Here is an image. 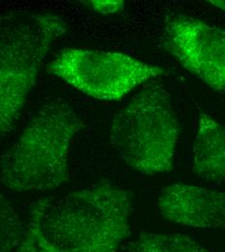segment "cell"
I'll list each match as a JSON object with an SVG mask.
<instances>
[{
    "mask_svg": "<svg viewBox=\"0 0 225 252\" xmlns=\"http://www.w3.org/2000/svg\"><path fill=\"white\" fill-rule=\"evenodd\" d=\"M67 32L55 15L32 16L1 33L0 124L6 136L18 123L54 42Z\"/></svg>",
    "mask_w": 225,
    "mask_h": 252,
    "instance_id": "obj_4",
    "label": "cell"
},
{
    "mask_svg": "<svg viewBox=\"0 0 225 252\" xmlns=\"http://www.w3.org/2000/svg\"><path fill=\"white\" fill-rule=\"evenodd\" d=\"M208 3H211L216 8L225 11V0H210L208 1Z\"/></svg>",
    "mask_w": 225,
    "mask_h": 252,
    "instance_id": "obj_12",
    "label": "cell"
},
{
    "mask_svg": "<svg viewBox=\"0 0 225 252\" xmlns=\"http://www.w3.org/2000/svg\"><path fill=\"white\" fill-rule=\"evenodd\" d=\"M159 211L165 220L199 229H225V191L186 184L161 190Z\"/></svg>",
    "mask_w": 225,
    "mask_h": 252,
    "instance_id": "obj_7",
    "label": "cell"
},
{
    "mask_svg": "<svg viewBox=\"0 0 225 252\" xmlns=\"http://www.w3.org/2000/svg\"><path fill=\"white\" fill-rule=\"evenodd\" d=\"M194 174L207 182L225 180V126L202 113L193 148Z\"/></svg>",
    "mask_w": 225,
    "mask_h": 252,
    "instance_id": "obj_8",
    "label": "cell"
},
{
    "mask_svg": "<svg viewBox=\"0 0 225 252\" xmlns=\"http://www.w3.org/2000/svg\"><path fill=\"white\" fill-rule=\"evenodd\" d=\"M127 189L102 180L33 203L18 252H118L131 233Z\"/></svg>",
    "mask_w": 225,
    "mask_h": 252,
    "instance_id": "obj_1",
    "label": "cell"
},
{
    "mask_svg": "<svg viewBox=\"0 0 225 252\" xmlns=\"http://www.w3.org/2000/svg\"><path fill=\"white\" fill-rule=\"evenodd\" d=\"M46 71L78 92L98 100L118 101L143 83L163 75L164 70L127 54L65 48Z\"/></svg>",
    "mask_w": 225,
    "mask_h": 252,
    "instance_id": "obj_5",
    "label": "cell"
},
{
    "mask_svg": "<svg viewBox=\"0 0 225 252\" xmlns=\"http://www.w3.org/2000/svg\"><path fill=\"white\" fill-rule=\"evenodd\" d=\"M125 252H212L193 238L179 233L139 234L126 246Z\"/></svg>",
    "mask_w": 225,
    "mask_h": 252,
    "instance_id": "obj_9",
    "label": "cell"
},
{
    "mask_svg": "<svg viewBox=\"0 0 225 252\" xmlns=\"http://www.w3.org/2000/svg\"><path fill=\"white\" fill-rule=\"evenodd\" d=\"M10 205L1 200V252H18L23 237L24 227Z\"/></svg>",
    "mask_w": 225,
    "mask_h": 252,
    "instance_id": "obj_10",
    "label": "cell"
},
{
    "mask_svg": "<svg viewBox=\"0 0 225 252\" xmlns=\"http://www.w3.org/2000/svg\"><path fill=\"white\" fill-rule=\"evenodd\" d=\"M179 136L171 96L161 85L140 92L110 127V141L119 157L134 171L149 176L172 171Z\"/></svg>",
    "mask_w": 225,
    "mask_h": 252,
    "instance_id": "obj_3",
    "label": "cell"
},
{
    "mask_svg": "<svg viewBox=\"0 0 225 252\" xmlns=\"http://www.w3.org/2000/svg\"><path fill=\"white\" fill-rule=\"evenodd\" d=\"M164 49L207 87L225 91V30L189 16L166 21Z\"/></svg>",
    "mask_w": 225,
    "mask_h": 252,
    "instance_id": "obj_6",
    "label": "cell"
},
{
    "mask_svg": "<svg viewBox=\"0 0 225 252\" xmlns=\"http://www.w3.org/2000/svg\"><path fill=\"white\" fill-rule=\"evenodd\" d=\"M89 6L100 14H116L125 10L126 4L123 0H92L87 1Z\"/></svg>",
    "mask_w": 225,
    "mask_h": 252,
    "instance_id": "obj_11",
    "label": "cell"
},
{
    "mask_svg": "<svg viewBox=\"0 0 225 252\" xmlns=\"http://www.w3.org/2000/svg\"><path fill=\"white\" fill-rule=\"evenodd\" d=\"M83 128L78 114L66 103L42 106L1 157V183L18 192H46L69 182V154Z\"/></svg>",
    "mask_w": 225,
    "mask_h": 252,
    "instance_id": "obj_2",
    "label": "cell"
}]
</instances>
